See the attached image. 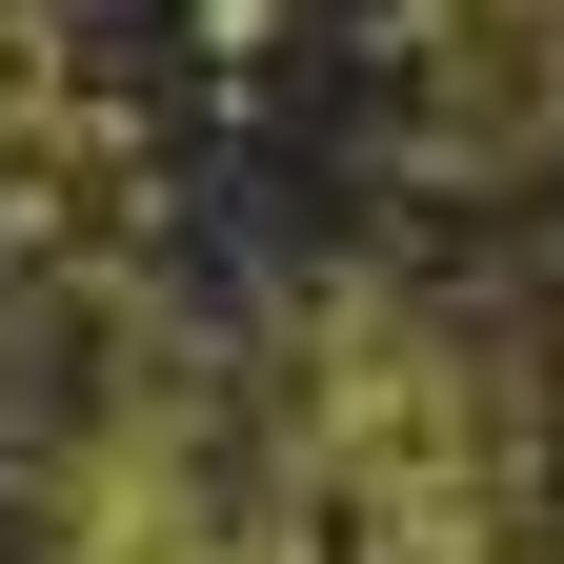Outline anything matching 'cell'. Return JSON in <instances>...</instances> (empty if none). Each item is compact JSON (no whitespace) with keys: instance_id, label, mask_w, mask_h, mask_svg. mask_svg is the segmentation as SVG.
I'll return each mask as SVG.
<instances>
[{"instance_id":"cell-1","label":"cell","mask_w":564,"mask_h":564,"mask_svg":"<svg viewBox=\"0 0 564 564\" xmlns=\"http://www.w3.org/2000/svg\"><path fill=\"white\" fill-rule=\"evenodd\" d=\"M282 464L383 564H484V524H505V403H484V364L423 303H383V282H343L303 323V444Z\"/></svg>"},{"instance_id":"cell-2","label":"cell","mask_w":564,"mask_h":564,"mask_svg":"<svg viewBox=\"0 0 564 564\" xmlns=\"http://www.w3.org/2000/svg\"><path fill=\"white\" fill-rule=\"evenodd\" d=\"M61 564H303V505H282L182 383H141V403L101 423L82 505H61Z\"/></svg>"}]
</instances>
